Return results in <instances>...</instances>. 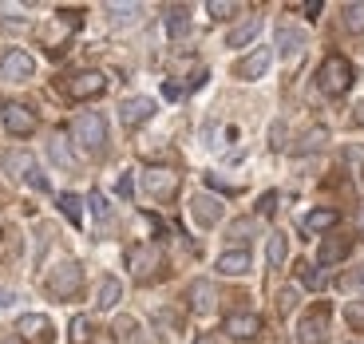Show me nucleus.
Here are the masks:
<instances>
[{
	"label": "nucleus",
	"mask_w": 364,
	"mask_h": 344,
	"mask_svg": "<svg viewBox=\"0 0 364 344\" xmlns=\"http://www.w3.org/2000/svg\"><path fill=\"white\" fill-rule=\"evenodd\" d=\"M72 139L87 154H100L103 146H107V119H103L100 111H83V115L72 123Z\"/></svg>",
	"instance_id": "1"
},
{
	"label": "nucleus",
	"mask_w": 364,
	"mask_h": 344,
	"mask_svg": "<svg viewBox=\"0 0 364 344\" xmlns=\"http://www.w3.org/2000/svg\"><path fill=\"white\" fill-rule=\"evenodd\" d=\"M0 166H4L12 178H24L32 190H48V178L40 174L36 158H32L28 151H4V154H0Z\"/></svg>",
	"instance_id": "2"
},
{
	"label": "nucleus",
	"mask_w": 364,
	"mask_h": 344,
	"mask_svg": "<svg viewBox=\"0 0 364 344\" xmlns=\"http://www.w3.org/2000/svg\"><path fill=\"white\" fill-rule=\"evenodd\" d=\"M317 83H321L325 95H345V91L353 87V68H348L345 55H328L317 72Z\"/></svg>",
	"instance_id": "3"
},
{
	"label": "nucleus",
	"mask_w": 364,
	"mask_h": 344,
	"mask_svg": "<svg viewBox=\"0 0 364 344\" xmlns=\"http://www.w3.org/2000/svg\"><path fill=\"white\" fill-rule=\"evenodd\" d=\"M32 75H36V60L24 48H9V52L0 55V80L4 83H24Z\"/></svg>",
	"instance_id": "4"
},
{
	"label": "nucleus",
	"mask_w": 364,
	"mask_h": 344,
	"mask_svg": "<svg viewBox=\"0 0 364 344\" xmlns=\"http://www.w3.org/2000/svg\"><path fill=\"white\" fill-rule=\"evenodd\" d=\"M80 285H83V269L75 262H60L48 273V293H52V297H75Z\"/></svg>",
	"instance_id": "5"
},
{
	"label": "nucleus",
	"mask_w": 364,
	"mask_h": 344,
	"mask_svg": "<svg viewBox=\"0 0 364 344\" xmlns=\"http://www.w3.org/2000/svg\"><path fill=\"white\" fill-rule=\"evenodd\" d=\"M127 262H131V269H135L139 281H151L163 269V249H159V245H135Z\"/></svg>",
	"instance_id": "6"
},
{
	"label": "nucleus",
	"mask_w": 364,
	"mask_h": 344,
	"mask_svg": "<svg viewBox=\"0 0 364 344\" xmlns=\"http://www.w3.org/2000/svg\"><path fill=\"white\" fill-rule=\"evenodd\" d=\"M325 336H328V308L321 305L297 325V344H325Z\"/></svg>",
	"instance_id": "7"
},
{
	"label": "nucleus",
	"mask_w": 364,
	"mask_h": 344,
	"mask_svg": "<svg viewBox=\"0 0 364 344\" xmlns=\"http://www.w3.org/2000/svg\"><path fill=\"white\" fill-rule=\"evenodd\" d=\"M103 87H107V75L103 72H80L68 80V95L72 100H95V95H103Z\"/></svg>",
	"instance_id": "8"
},
{
	"label": "nucleus",
	"mask_w": 364,
	"mask_h": 344,
	"mask_svg": "<svg viewBox=\"0 0 364 344\" xmlns=\"http://www.w3.org/2000/svg\"><path fill=\"white\" fill-rule=\"evenodd\" d=\"M4 131L16 135V139L32 135V131H36V115H32V107H24V103H9V107H4Z\"/></svg>",
	"instance_id": "9"
},
{
	"label": "nucleus",
	"mask_w": 364,
	"mask_h": 344,
	"mask_svg": "<svg viewBox=\"0 0 364 344\" xmlns=\"http://www.w3.org/2000/svg\"><path fill=\"white\" fill-rule=\"evenodd\" d=\"M151 115H155V100H146V95L123 100V107H119V119H123V127H139V123H146Z\"/></svg>",
	"instance_id": "10"
},
{
	"label": "nucleus",
	"mask_w": 364,
	"mask_h": 344,
	"mask_svg": "<svg viewBox=\"0 0 364 344\" xmlns=\"http://www.w3.org/2000/svg\"><path fill=\"white\" fill-rule=\"evenodd\" d=\"M269 60H273L269 48H257V52H250L246 60H237V64H234V75H237V80H257V75H265Z\"/></svg>",
	"instance_id": "11"
},
{
	"label": "nucleus",
	"mask_w": 364,
	"mask_h": 344,
	"mask_svg": "<svg viewBox=\"0 0 364 344\" xmlns=\"http://www.w3.org/2000/svg\"><path fill=\"white\" fill-rule=\"evenodd\" d=\"M191 217L198 222V226H218L222 222V202L218 198H210V194H198V198L191 202Z\"/></svg>",
	"instance_id": "12"
},
{
	"label": "nucleus",
	"mask_w": 364,
	"mask_h": 344,
	"mask_svg": "<svg viewBox=\"0 0 364 344\" xmlns=\"http://www.w3.org/2000/svg\"><path fill=\"white\" fill-rule=\"evenodd\" d=\"M16 333L20 336H28V340H32V336H36V340H52V321L44 317V313H24V317L16 321Z\"/></svg>",
	"instance_id": "13"
},
{
	"label": "nucleus",
	"mask_w": 364,
	"mask_h": 344,
	"mask_svg": "<svg viewBox=\"0 0 364 344\" xmlns=\"http://www.w3.org/2000/svg\"><path fill=\"white\" fill-rule=\"evenodd\" d=\"M143 186L155 198H171L174 190H178V174H171V171H146L143 174Z\"/></svg>",
	"instance_id": "14"
},
{
	"label": "nucleus",
	"mask_w": 364,
	"mask_h": 344,
	"mask_svg": "<svg viewBox=\"0 0 364 344\" xmlns=\"http://www.w3.org/2000/svg\"><path fill=\"white\" fill-rule=\"evenodd\" d=\"M348 249H353V237H345V234L325 237V242H321V249H317V262L321 265H333V262H341V257H348Z\"/></svg>",
	"instance_id": "15"
},
{
	"label": "nucleus",
	"mask_w": 364,
	"mask_h": 344,
	"mask_svg": "<svg viewBox=\"0 0 364 344\" xmlns=\"http://www.w3.org/2000/svg\"><path fill=\"white\" fill-rule=\"evenodd\" d=\"M257 328H262V321H257L254 313H234V317H226V333L237 336V340H250V336H257Z\"/></svg>",
	"instance_id": "16"
},
{
	"label": "nucleus",
	"mask_w": 364,
	"mask_h": 344,
	"mask_svg": "<svg viewBox=\"0 0 364 344\" xmlns=\"http://www.w3.org/2000/svg\"><path fill=\"white\" fill-rule=\"evenodd\" d=\"M250 249H230V254L218 257V273H226V277H242V273H250Z\"/></svg>",
	"instance_id": "17"
},
{
	"label": "nucleus",
	"mask_w": 364,
	"mask_h": 344,
	"mask_svg": "<svg viewBox=\"0 0 364 344\" xmlns=\"http://www.w3.org/2000/svg\"><path fill=\"white\" fill-rule=\"evenodd\" d=\"M186 297H191V308H194V313H210V308H214V301H218V289H214L210 281H194Z\"/></svg>",
	"instance_id": "18"
},
{
	"label": "nucleus",
	"mask_w": 364,
	"mask_h": 344,
	"mask_svg": "<svg viewBox=\"0 0 364 344\" xmlns=\"http://www.w3.org/2000/svg\"><path fill=\"white\" fill-rule=\"evenodd\" d=\"M257 32H262V16H246V20H242V24H237L234 32L226 36V48H246L250 40L257 36Z\"/></svg>",
	"instance_id": "19"
},
{
	"label": "nucleus",
	"mask_w": 364,
	"mask_h": 344,
	"mask_svg": "<svg viewBox=\"0 0 364 344\" xmlns=\"http://www.w3.org/2000/svg\"><path fill=\"white\" fill-rule=\"evenodd\" d=\"M186 28H191V9H186V4H171V9H166V32H171V36H182Z\"/></svg>",
	"instance_id": "20"
},
{
	"label": "nucleus",
	"mask_w": 364,
	"mask_h": 344,
	"mask_svg": "<svg viewBox=\"0 0 364 344\" xmlns=\"http://www.w3.org/2000/svg\"><path fill=\"white\" fill-rule=\"evenodd\" d=\"M119 297H123V285H119V277H103L95 305H100V308H115V305H119Z\"/></svg>",
	"instance_id": "21"
},
{
	"label": "nucleus",
	"mask_w": 364,
	"mask_h": 344,
	"mask_svg": "<svg viewBox=\"0 0 364 344\" xmlns=\"http://www.w3.org/2000/svg\"><path fill=\"white\" fill-rule=\"evenodd\" d=\"M48 154H52V163H55V166H64V171H72V166H75V154L68 151L64 135H52V143H48Z\"/></svg>",
	"instance_id": "22"
},
{
	"label": "nucleus",
	"mask_w": 364,
	"mask_h": 344,
	"mask_svg": "<svg viewBox=\"0 0 364 344\" xmlns=\"http://www.w3.org/2000/svg\"><path fill=\"white\" fill-rule=\"evenodd\" d=\"M277 48H282V55H297L305 48V36H301L297 28H282L277 32Z\"/></svg>",
	"instance_id": "23"
},
{
	"label": "nucleus",
	"mask_w": 364,
	"mask_h": 344,
	"mask_svg": "<svg viewBox=\"0 0 364 344\" xmlns=\"http://www.w3.org/2000/svg\"><path fill=\"white\" fill-rule=\"evenodd\" d=\"M285 257H289V242H285V234H269V265L277 269V265H285Z\"/></svg>",
	"instance_id": "24"
},
{
	"label": "nucleus",
	"mask_w": 364,
	"mask_h": 344,
	"mask_svg": "<svg viewBox=\"0 0 364 344\" xmlns=\"http://www.w3.org/2000/svg\"><path fill=\"white\" fill-rule=\"evenodd\" d=\"M337 226V210H313L305 217V230H333Z\"/></svg>",
	"instance_id": "25"
},
{
	"label": "nucleus",
	"mask_w": 364,
	"mask_h": 344,
	"mask_svg": "<svg viewBox=\"0 0 364 344\" xmlns=\"http://www.w3.org/2000/svg\"><path fill=\"white\" fill-rule=\"evenodd\" d=\"M60 210H64V217L72 222V226H80V222H83V202L75 198V194H60Z\"/></svg>",
	"instance_id": "26"
},
{
	"label": "nucleus",
	"mask_w": 364,
	"mask_h": 344,
	"mask_svg": "<svg viewBox=\"0 0 364 344\" xmlns=\"http://www.w3.org/2000/svg\"><path fill=\"white\" fill-rule=\"evenodd\" d=\"M68 336H72V344H91V321L87 317H72Z\"/></svg>",
	"instance_id": "27"
},
{
	"label": "nucleus",
	"mask_w": 364,
	"mask_h": 344,
	"mask_svg": "<svg viewBox=\"0 0 364 344\" xmlns=\"http://www.w3.org/2000/svg\"><path fill=\"white\" fill-rule=\"evenodd\" d=\"M107 12H111V20H115V24H131V20L139 16V4H107Z\"/></svg>",
	"instance_id": "28"
},
{
	"label": "nucleus",
	"mask_w": 364,
	"mask_h": 344,
	"mask_svg": "<svg viewBox=\"0 0 364 344\" xmlns=\"http://www.w3.org/2000/svg\"><path fill=\"white\" fill-rule=\"evenodd\" d=\"M325 139H328V131H325V127H317V131H309V135L301 139L297 151H301V154H313V151H321V146H325Z\"/></svg>",
	"instance_id": "29"
},
{
	"label": "nucleus",
	"mask_w": 364,
	"mask_h": 344,
	"mask_svg": "<svg viewBox=\"0 0 364 344\" xmlns=\"http://www.w3.org/2000/svg\"><path fill=\"white\" fill-rule=\"evenodd\" d=\"M345 28L348 32H364V4H345Z\"/></svg>",
	"instance_id": "30"
},
{
	"label": "nucleus",
	"mask_w": 364,
	"mask_h": 344,
	"mask_svg": "<svg viewBox=\"0 0 364 344\" xmlns=\"http://www.w3.org/2000/svg\"><path fill=\"white\" fill-rule=\"evenodd\" d=\"M206 9H210V16H218V20H230V16H234V12H237V4H230V0H210Z\"/></svg>",
	"instance_id": "31"
},
{
	"label": "nucleus",
	"mask_w": 364,
	"mask_h": 344,
	"mask_svg": "<svg viewBox=\"0 0 364 344\" xmlns=\"http://www.w3.org/2000/svg\"><path fill=\"white\" fill-rule=\"evenodd\" d=\"M293 305H297V289H282V293H277V308H282V313H293Z\"/></svg>",
	"instance_id": "32"
},
{
	"label": "nucleus",
	"mask_w": 364,
	"mask_h": 344,
	"mask_svg": "<svg viewBox=\"0 0 364 344\" xmlns=\"http://www.w3.org/2000/svg\"><path fill=\"white\" fill-rule=\"evenodd\" d=\"M250 230H254V222H250V217H242V222H234V226H230V237H237V242H246V237H250Z\"/></svg>",
	"instance_id": "33"
},
{
	"label": "nucleus",
	"mask_w": 364,
	"mask_h": 344,
	"mask_svg": "<svg viewBox=\"0 0 364 344\" xmlns=\"http://www.w3.org/2000/svg\"><path fill=\"white\" fill-rule=\"evenodd\" d=\"M301 281H305L309 289H321V273L313 269V265H305V269H301Z\"/></svg>",
	"instance_id": "34"
},
{
	"label": "nucleus",
	"mask_w": 364,
	"mask_h": 344,
	"mask_svg": "<svg viewBox=\"0 0 364 344\" xmlns=\"http://www.w3.org/2000/svg\"><path fill=\"white\" fill-rule=\"evenodd\" d=\"M273 210H277V194H262V202H257V214H265V217H269Z\"/></svg>",
	"instance_id": "35"
},
{
	"label": "nucleus",
	"mask_w": 364,
	"mask_h": 344,
	"mask_svg": "<svg viewBox=\"0 0 364 344\" xmlns=\"http://www.w3.org/2000/svg\"><path fill=\"white\" fill-rule=\"evenodd\" d=\"M115 190H119V198H131V194H135V182H131V174H123V178L115 182Z\"/></svg>",
	"instance_id": "36"
},
{
	"label": "nucleus",
	"mask_w": 364,
	"mask_h": 344,
	"mask_svg": "<svg viewBox=\"0 0 364 344\" xmlns=\"http://www.w3.org/2000/svg\"><path fill=\"white\" fill-rule=\"evenodd\" d=\"M348 325L364 328V305H348Z\"/></svg>",
	"instance_id": "37"
},
{
	"label": "nucleus",
	"mask_w": 364,
	"mask_h": 344,
	"mask_svg": "<svg viewBox=\"0 0 364 344\" xmlns=\"http://www.w3.org/2000/svg\"><path fill=\"white\" fill-rule=\"evenodd\" d=\"M91 210H95V217H107V202H103L100 190H91Z\"/></svg>",
	"instance_id": "38"
},
{
	"label": "nucleus",
	"mask_w": 364,
	"mask_h": 344,
	"mask_svg": "<svg viewBox=\"0 0 364 344\" xmlns=\"http://www.w3.org/2000/svg\"><path fill=\"white\" fill-rule=\"evenodd\" d=\"M115 333H119V336H131V333H135V321H131V317H119V321H115Z\"/></svg>",
	"instance_id": "39"
},
{
	"label": "nucleus",
	"mask_w": 364,
	"mask_h": 344,
	"mask_svg": "<svg viewBox=\"0 0 364 344\" xmlns=\"http://www.w3.org/2000/svg\"><path fill=\"white\" fill-rule=\"evenodd\" d=\"M356 119H360V123H364V103H360V107H356Z\"/></svg>",
	"instance_id": "40"
},
{
	"label": "nucleus",
	"mask_w": 364,
	"mask_h": 344,
	"mask_svg": "<svg viewBox=\"0 0 364 344\" xmlns=\"http://www.w3.org/2000/svg\"><path fill=\"white\" fill-rule=\"evenodd\" d=\"M360 285H364V273H360Z\"/></svg>",
	"instance_id": "41"
},
{
	"label": "nucleus",
	"mask_w": 364,
	"mask_h": 344,
	"mask_svg": "<svg viewBox=\"0 0 364 344\" xmlns=\"http://www.w3.org/2000/svg\"><path fill=\"white\" fill-rule=\"evenodd\" d=\"M9 344H16V340H9Z\"/></svg>",
	"instance_id": "42"
}]
</instances>
